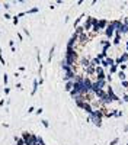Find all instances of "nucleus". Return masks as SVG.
I'll return each instance as SVG.
<instances>
[{
  "mask_svg": "<svg viewBox=\"0 0 128 145\" xmlns=\"http://www.w3.org/2000/svg\"><path fill=\"white\" fill-rule=\"evenodd\" d=\"M105 26H106V20H101V22L98 23V28H99V29H102Z\"/></svg>",
  "mask_w": 128,
  "mask_h": 145,
  "instance_id": "dca6fc26",
  "label": "nucleus"
},
{
  "mask_svg": "<svg viewBox=\"0 0 128 145\" xmlns=\"http://www.w3.org/2000/svg\"><path fill=\"white\" fill-rule=\"evenodd\" d=\"M95 71H96V70H95L93 65H89V67H87V74H93Z\"/></svg>",
  "mask_w": 128,
  "mask_h": 145,
  "instance_id": "2eb2a0df",
  "label": "nucleus"
},
{
  "mask_svg": "<svg viewBox=\"0 0 128 145\" xmlns=\"http://www.w3.org/2000/svg\"><path fill=\"white\" fill-rule=\"evenodd\" d=\"M90 120L93 122L96 126H101V118H96V116H92V115H90Z\"/></svg>",
  "mask_w": 128,
  "mask_h": 145,
  "instance_id": "6e6552de",
  "label": "nucleus"
},
{
  "mask_svg": "<svg viewBox=\"0 0 128 145\" xmlns=\"http://www.w3.org/2000/svg\"><path fill=\"white\" fill-rule=\"evenodd\" d=\"M115 71H117V65L114 64V65H112V67H111V73H115Z\"/></svg>",
  "mask_w": 128,
  "mask_h": 145,
  "instance_id": "4be33fe9",
  "label": "nucleus"
},
{
  "mask_svg": "<svg viewBox=\"0 0 128 145\" xmlns=\"http://www.w3.org/2000/svg\"><path fill=\"white\" fill-rule=\"evenodd\" d=\"M23 141L25 145H38V138L31 134H23Z\"/></svg>",
  "mask_w": 128,
  "mask_h": 145,
  "instance_id": "f03ea898",
  "label": "nucleus"
},
{
  "mask_svg": "<svg viewBox=\"0 0 128 145\" xmlns=\"http://www.w3.org/2000/svg\"><path fill=\"white\" fill-rule=\"evenodd\" d=\"M90 26H92V17H89V19L86 20V23H85V29H90Z\"/></svg>",
  "mask_w": 128,
  "mask_h": 145,
  "instance_id": "ddd939ff",
  "label": "nucleus"
},
{
  "mask_svg": "<svg viewBox=\"0 0 128 145\" xmlns=\"http://www.w3.org/2000/svg\"><path fill=\"white\" fill-rule=\"evenodd\" d=\"M127 60H128V54H124L121 58H118V60H117V62L120 64V62H122V61H127Z\"/></svg>",
  "mask_w": 128,
  "mask_h": 145,
  "instance_id": "4468645a",
  "label": "nucleus"
},
{
  "mask_svg": "<svg viewBox=\"0 0 128 145\" xmlns=\"http://www.w3.org/2000/svg\"><path fill=\"white\" fill-rule=\"evenodd\" d=\"M86 39H87V38H86V35H85V34L80 35V42H82V44H85V42H86Z\"/></svg>",
  "mask_w": 128,
  "mask_h": 145,
  "instance_id": "aec40b11",
  "label": "nucleus"
},
{
  "mask_svg": "<svg viewBox=\"0 0 128 145\" xmlns=\"http://www.w3.org/2000/svg\"><path fill=\"white\" fill-rule=\"evenodd\" d=\"M83 31H85V28H77L76 29V35L79 36V35H82L83 34Z\"/></svg>",
  "mask_w": 128,
  "mask_h": 145,
  "instance_id": "6ab92c4d",
  "label": "nucleus"
},
{
  "mask_svg": "<svg viewBox=\"0 0 128 145\" xmlns=\"http://www.w3.org/2000/svg\"><path fill=\"white\" fill-rule=\"evenodd\" d=\"M71 78H74V73H73V71H68L67 74L64 76V80H66V81H68V80H71Z\"/></svg>",
  "mask_w": 128,
  "mask_h": 145,
  "instance_id": "f8f14e48",
  "label": "nucleus"
},
{
  "mask_svg": "<svg viewBox=\"0 0 128 145\" xmlns=\"http://www.w3.org/2000/svg\"><path fill=\"white\" fill-rule=\"evenodd\" d=\"M127 26H128V20H127Z\"/></svg>",
  "mask_w": 128,
  "mask_h": 145,
  "instance_id": "b1692460",
  "label": "nucleus"
},
{
  "mask_svg": "<svg viewBox=\"0 0 128 145\" xmlns=\"http://www.w3.org/2000/svg\"><path fill=\"white\" fill-rule=\"evenodd\" d=\"M96 74H98V80H103V78H105L102 67H98V68H96Z\"/></svg>",
  "mask_w": 128,
  "mask_h": 145,
  "instance_id": "423d86ee",
  "label": "nucleus"
},
{
  "mask_svg": "<svg viewBox=\"0 0 128 145\" xmlns=\"http://www.w3.org/2000/svg\"><path fill=\"white\" fill-rule=\"evenodd\" d=\"M102 65L103 67H106V65H114V60H112V58H106V60L102 61Z\"/></svg>",
  "mask_w": 128,
  "mask_h": 145,
  "instance_id": "1a4fd4ad",
  "label": "nucleus"
},
{
  "mask_svg": "<svg viewBox=\"0 0 128 145\" xmlns=\"http://www.w3.org/2000/svg\"><path fill=\"white\" fill-rule=\"evenodd\" d=\"M16 145H25L23 138H16Z\"/></svg>",
  "mask_w": 128,
  "mask_h": 145,
  "instance_id": "a211bd4d",
  "label": "nucleus"
},
{
  "mask_svg": "<svg viewBox=\"0 0 128 145\" xmlns=\"http://www.w3.org/2000/svg\"><path fill=\"white\" fill-rule=\"evenodd\" d=\"M96 96H98V97H99V99H105V97H106V96H108V94L105 93V92H103V90H98V92H96Z\"/></svg>",
  "mask_w": 128,
  "mask_h": 145,
  "instance_id": "9d476101",
  "label": "nucleus"
},
{
  "mask_svg": "<svg viewBox=\"0 0 128 145\" xmlns=\"http://www.w3.org/2000/svg\"><path fill=\"white\" fill-rule=\"evenodd\" d=\"M114 32H115V26L112 25H108V28H106V36H108V38H111L112 35H114Z\"/></svg>",
  "mask_w": 128,
  "mask_h": 145,
  "instance_id": "20e7f679",
  "label": "nucleus"
},
{
  "mask_svg": "<svg viewBox=\"0 0 128 145\" xmlns=\"http://www.w3.org/2000/svg\"><path fill=\"white\" fill-rule=\"evenodd\" d=\"M66 90H67V92H71V90H73V83H70V81H67V86H66Z\"/></svg>",
  "mask_w": 128,
  "mask_h": 145,
  "instance_id": "f3484780",
  "label": "nucleus"
},
{
  "mask_svg": "<svg viewBox=\"0 0 128 145\" xmlns=\"http://www.w3.org/2000/svg\"><path fill=\"white\" fill-rule=\"evenodd\" d=\"M103 86H105V80H98L96 83H93L92 84V92H98V90H102L103 89Z\"/></svg>",
  "mask_w": 128,
  "mask_h": 145,
  "instance_id": "7ed1b4c3",
  "label": "nucleus"
},
{
  "mask_svg": "<svg viewBox=\"0 0 128 145\" xmlns=\"http://www.w3.org/2000/svg\"><path fill=\"white\" fill-rule=\"evenodd\" d=\"M127 49H128V42H127Z\"/></svg>",
  "mask_w": 128,
  "mask_h": 145,
  "instance_id": "5701e85b",
  "label": "nucleus"
},
{
  "mask_svg": "<svg viewBox=\"0 0 128 145\" xmlns=\"http://www.w3.org/2000/svg\"><path fill=\"white\" fill-rule=\"evenodd\" d=\"M120 78H121V80H122V81H124V80H125V74H124V73H122V71H121V73H120Z\"/></svg>",
  "mask_w": 128,
  "mask_h": 145,
  "instance_id": "412c9836",
  "label": "nucleus"
},
{
  "mask_svg": "<svg viewBox=\"0 0 128 145\" xmlns=\"http://www.w3.org/2000/svg\"><path fill=\"white\" fill-rule=\"evenodd\" d=\"M108 96H109V99H111V100H118V97L114 94V90H112L111 87L108 89Z\"/></svg>",
  "mask_w": 128,
  "mask_h": 145,
  "instance_id": "0eeeda50",
  "label": "nucleus"
},
{
  "mask_svg": "<svg viewBox=\"0 0 128 145\" xmlns=\"http://www.w3.org/2000/svg\"><path fill=\"white\" fill-rule=\"evenodd\" d=\"M82 107H83V109H85V110L87 112V113H89V115H90V113H92V112H93V109H92V107H90V104H87V103H83V106H82Z\"/></svg>",
  "mask_w": 128,
  "mask_h": 145,
  "instance_id": "9b49d317",
  "label": "nucleus"
},
{
  "mask_svg": "<svg viewBox=\"0 0 128 145\" xmlns=\"http://www.w3.org/2000/svg\"><path fill=\"white\" fill-rule=\"evenodd\" d=\"M77 39H79V36H77V35L74 34L73 36H71V39L68 41V44H67V48H73V45L76 44V41H77Z\"/></svg>",
  "mask_w": 128,
  "mask_h": 145,
  "instance_id": "39448f33",
  "label": "nucleus"
},
{
  "mask_svg": "<svg viewBox=\"0 0 128 145\" xmlns=\"http://www.w3.org/2000/svg\"><path fill=\"white\" fill-rule=\"evenodd\" d=\"M76 58H77L76 51H74L73 48H67V54H66V61H64L63 64H66V65H70V67H73V65H74V62H76Z\"/></svg>",
  "mask_w": 128,
  "mask_h": 145,
  "instance_id": "f257e3e1",
  "label": "nucleus"
}]
</instances>
